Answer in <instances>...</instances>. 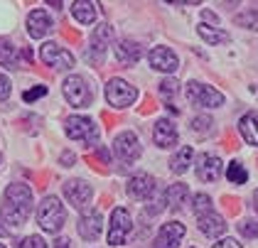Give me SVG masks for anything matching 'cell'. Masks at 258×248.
<instances>
[{
    "label": "cell",
    "mask_w": 258,
    "mask_h": 248,
    "mask_svg": "<svg viewBox=\"0 0 258 248\" xmlns=\"http://www.w3.org/2000/svg\"><path fill=\"white\" fill-rule=\"evenodd\" d=\"M197 177L202 182H217L221 177V160L217 155H202L197 165Z\"/></svg>",
    "instance_id": "obj_14"
},
{
    "label": "cell",
    "mask_w": 258,
    "mask_h": 248,
    "mask_svg": "<svg viewBox=\"0 0 258 248\" xmlns=\"http://www.w3.org/2000/svg\"><path fill=\"white\" fill-rule=\"evenodd\" d=\"M155 190V179L150 174H133L128 182V194L136 199H148Z\"/></svg>",
    "instance_id": "obj_17"
},
{
    "label": "cell",
    "mask_w": 258,
    "mask_h": 248,
    "mask_svg": "<svg viewBox=\"0 0 258 248\" xmlns=\"http://www.w3.org/2000/svg\"><path fill=\"white\" fill-rule=\"evenodd\" d=\"M18 248H47V243H44L42 236H27L18 243Z\"/></svg>",
    "instance_id": "obj_32"
},
{
    "label": "cell",
    "mask_w": 258,
    "mask_h": 248,
    "mask_svg": "<svg viewBox=\"0 0 258 248\" xmlns=\"http://www.w3.org/2000/svg\"><path fill=\"white\" fill-rule=\"evenodd\" d=\"M101 233V214L99 211H89L79 219V236L84 241H96Z\"/></svg>",
    "instance_id": "obj_16"
},
{
    "label": "cell",
    "mask_w": 258,
    "mask_h": 248,
    "mask_svg": "<svg viewBox=\"0 0 258 248\" xmlns=\"http://www.w3.org/2000/svg\"><path fill=\"white\" fill-rule=\"evenodd\" d=\"M3 233H5V231H3V229H0V236H3Z\"/></svg>",
    "instance_id": "obj_41"
},
{
    "label": "cell",
    "mask_w": 258,
    "mask_h": 248,
    "mask_svg": "<svg viewBox=\"0 0 258 248\" xmlns=\"http://www.w3.org/2000/svg\"><path fill=\"white\" fill-rule=\"evenodd\" d=\"M64 96H67V101L72 103V106H77V108H86L91 101H94V89L84 81L81 77H69L64 81Z\"/></svg>",
    "instance_id": "obj_4"
},
{
    "label": "cell",
    "mask_w": 258,
    "mask_h": 248,
    "mask_svg": "<svg viewBox=\"0 0 258 248\" xmlns=\"http://www.w3.org/2000/svg\"><path fill=\"white\" fill-rule=\"evenodd\" d=\"M184 94H187V98H189L195 106H202V108H219V106L224 103V96L219 94L217 89L204 86V84H199V81H189Z\"/></svg>",
    "instance_id": "obj_5"
},
{
    "label": "cell",
    "mask_w": 258,
    "mask_h": 248,
    "mask_svg": "<svg viewBox=\"0 0 258 248\" xmlns=\"http://www.w3.org/2000/svg\"><path fill=\"white\" fill-rule=\"evenodd\" d=\"M226 177H229V182H231V184H243V182L248 179V172L243 170V165H241V162H229Z\"/></svg>",
    "instance_id": "obj_27"
},
{
    "label": "cell",
    "mask_w": 258,
    "mask_h": 248,
    "mask_svg": "<svg viewBox=\"0 0 258 248\" xmlns=\"http://www.w3.org/2000/svg\"><path fill=\"white\" fill-rule=\"evenodd\" d=\"M238 131L243 135V140L248 145H256L258 148V113H246L238 120Z\"/></svg>",
    "instance_id": "obj_21"
},
{
    "label": "cell",
    "mask_w": 258,
    "mask_h": 248,
    "mask_svg": "<svg viewBox=\"0 0 258 248\" xmlns=\"http://www.w3.org/2000/svg\"><path fill=\"white\" fill-rule=\"evenodd\" d=\"M177 81H175V79H162V81H160V94L165 96V98H172V96L177 94Z\"/></svg>",
    "instance_id": "obj_31"
},
{
    "label": "cell",
    "mask_w": 258,
    "mask_h": 248,
    "mask_svg": "<svg viewBox=\"0 0 258 248\" xmlns=\"http://www.w3.org/2000/svg\"><path fill=\"white\" fill-rule=\"evenodd\" d=\"M131 231H133V219H131V214L123 209V207L113 209V214H111V229H108V243H111V246L125 243V238H128Z\"/></svg>",
    "instance_id": "obj_7"
},
{
    "label": "cell",
    "mask_w": 258,
    "mask_h": 248,
    "mask_svg": "<svg viewBox=\"0 0 258 248\" xmlns=\"http://www.w3.org/2000/svg\"><path fill=\"white\" fill-rule=\"evenodd\" d=\"M148 61H150V67L158 69V72H175L177 64H179L177 54H175L170 47H155V49L150 52Z\"/></svg>",
    "instance_id": "obj_13"
},
{
    "label": "cell",
    "mask_w": 258,
    "mask_h": 248,
    "mask_svg": "<svg viewBox=\"0 0 258 248\" xmlns=\"http://www.w3.org/2000/svg\"><path fill=\"white\" fill-rule=\"evenodd\" d=\"M0 64L5 69H15L18 67V52H15L13 42H8V39H0Z\"/></svg>",
    "instance_id": "obj_26"
},
{
    "label": "cell",
    "mask_w": 258,
    "mask_h": 248,
    "mask_svg": "<svg viewBox=\"0 0 258 248\" xmlns=\"http://www.w3.org/2000/svg\"><path fill=\"white\" fill-rule=\"evenodd\" d=\"M0 248H5V246H3V243H0Z\"/></svg>",
    "instance_id": "obj_42"
},
{
    "label": "cell",
    "mask_w": 258,
    "mask_h": 248,
    "mask_svg": "<svg viewBox=\"0 0 258 248\" xmlns=\"http://www.w3.org/2000/svg\"><path fill=\"white\" fill-rule=\"evenodd\" d=\"M136 89L128 84V81H123V79H111L108 84H106V101L113 106V108H128L133 101H136Z\"/></svg>",
    "instance_id": "obj_6"
},
{
    "label": "cell",
    "mask_w": 258,
    "mask_h": 248,
    "mask_svg": "<svg viewBox=\"0 0 258 248\" xmlns=\"http://www.w3.org/2000/svg\"><path fill=\"white\" fill-rule=\"evenodd\" d=\"M113 37V27L111 25H99L94 32H91V49L86 52V61L89 64H101L106 57V47L111 44Z\"/></svg>",
    "instance_id": "obj_8"
},
{
    "label": "cell",
    "mask_w": 258,
    "mask_h": 248,
    "mask_svg": "<svg viewBox=\"0 0 258 248\" xmlns=\"http://www.w3.org/2000/svg\"><path fill=\"white\" fill-rule=\"evenodd\" d=\"M91 194H94V192H91V184H86V182H81V179H72V182L64 184V197L72 202L74 209H84V207L89 204Z\"/></svg>",
    "instance_id": "obj_12"
},
{
    "label": "cell",
    "mask_w": 258,
    "mask_h": 248,
    "mask_svg": "<svg viewBox=\"0 0 258 248\" xmlns=\"http://www.w3.org/2000/svg\"><path fill=\"white\" fill-rule=\"evenodd\" d=\"M42 61L47 67H54V69L61 72V69H72L74 67V54L67 52L59 44H54V42H47V44H42Z\"/></svg>",
    "instance_id": "obj_9"
},
{
    "label": "cell",
    "mask_w": 258,
    "mask_h": 248,
    "mask_svg": "<svg viewBox=\"0 0 258 248\" xmlns=\"http://www.w3.org/2000/svg\"><path fill=\"white\" fill-rule=\"evenodd\" d=\"M3 219L13 226H22L32 211V190L27 184H10L5 190V202H3Z\"/></svg>",
    "instance_id": "obj_1"
},
{
    "label": "cell",
    "mask_w": 258,
    "mask_h": 248,
    "mask_svg": "<svg viewBox=\"0 0 258 248\" xmlns=\"http://www.w3.org/2000/svg\"><path fill=\"white\" fill-rule=\"evenodd\" d=\"M253 202H256V209H258V190H256V194H253Z\"/></svg>",
    "instance_id": "obj_40"
},
{
    "label": "cell",
    "mask_w": 258,
    "mask_h": 248,
    "mask_svg": "<svg viewBox=\"0 0 258 248\" xmlns=\"http://www.w3.org/2000/svg\"><path fill=\"white\" fill-rule=\"evenodd\" d=\"M236 25H241V27H251V30H258V10L241 13V15L236 18Z\"/></svg>",
    "instance_id": "obj_29"
},
{
    "label": "cell",
    "mask_w": 258,
    "mask_h": 248,
    "mask_svg": "<svg viewBox=\"0 0 258 248\" xmlns=\"http://www.w3.org/2000/svg\"><path fill=\"white\" fill-rule=\"evenodd\" d=\"M44 94H47V86H37V89H30V91H25V94H22V98L30 103V101H37V98H40V96H44Z\"/></svg>",
    "instance_id": "obj_34"
},
{
    "label": "cell",
    "mask_w": 258,
    "mask_h": 248,
    "mask_svg": "<svg viewBox=\"0 0 258 248\" xmlns=\"http://www.w3.org/2000/svg\"><path fill=\"white\" fill-rule=\"evenodd\" d=\"M37 221H40V226L44 231H49V233H57L61 229V224H64V207H61V202L57 197H44L40 204V209H37Z\"/></svg>",
    "instance_id": "obj_2"
},
{
    "label": "cell",
    "mask_w": 258,
    "mask_h": 248,
    "mask_svg": "<svg viewBox=\"0 0 258 248\" xmlns=\"http://www.w3.org/2000/svg\"><path fill=\"white\" fill-rule=\"evenodd\" d=\"M153 140H155V145H160V148H172L177 143V128H175V123H170L167 118L158 120L155 128H153Z\"/></svg>",
    "instance_id": "obj_15"
},
{
    "label": "cell",
    "mask_w": 258,
    "mask_h": 248,
    "mask_svg": "<svg viewBox=\"0 0 258 248\" xmlns=\"http://www.w3.org/2000/svg\"><path fill=\"white\" fill-rule=\"evenodd\" d=\"M204 20H209V22H217V15H214V13H209V10H204Z\"/></svg>",
    "instance_id": "obj_38"
},
{
    "label": "cell",
    "mask_w": 258,
    "mask_h": 248,
    "mask_svg": "<svg viewBox=\"0 0 258 248\" xmlns=\"http://www.w3.org/2000/svg\"><path fill=\"white\" fill-rule=\"evenodd\" d=\"M61 162H64L67 167H69V162L74 165V155H72V153H64V155H61Z\"/></svg>",
    "instance_id": "obj_37"
},
{
    "label": "cell",
    "mask_w": 258,
    "mask_h": 248,
    "mask_svg": "<svg viewBox=\"0 0 258 248\" xmlns=\"http://www.w3.org/2000/svg\"><path fill=\"white\" fill-rule=\"evenodd\" d=\"M10 96V79L0 74V101H5Z\"/></svg>",
    "instance_id": "obj_35"
},
{
    "label": "cell",
    "mask_w": 258,
    "mask_h": 248,
    "mask_svg": "<svg viewBox=\"0 0 258 248\" xmlns=\"http://www.w3.org/2000/svg\"><path fill=\"white\" fill-rule=\"evenodd\" d=\"M238 231H241L246 238H258V221L246 219V221H241V224H238Z\"/></svg>",
    "instance_id": "obj_30"
},
{
    "label": "cell",
    "mask_w": 258,
    "mask_h": 248,
    "mask_svg": "<svg viewBox=\"0 0 258 248\" xmlns=\"http://www.w3.org/2000/svg\"><path fill=\"white\" fill-rule=\"evenodd\" d=\"M192 211H195L197 216L209 214V211H212V199H209L207 194H197V197L192 199Z\"/></svg>",
    "instance_id": "obj_28"
},
{
    "label": "cell",
    "mask_w": 258,
    "mask_h": 248,
    "mask_svg": "<svg viewBox=\"0 0 258 248\" xmlns=\"http://www.w3.org/2000/svg\"><path fill=\"white\" fill-rule=\"evenodd\" d=\"M184 233H187L184 224H179V221H170V224H165V226L160 229L153 248H177Z\"/></svg>",
    "instance_id": "obj_11"
},
{
    "label": "cell",
    "mask_w": 258,
    "mask_h": 248,
    "mask_svg": "<svg viewBox=\"0 0 258 248\" xmlns=\"http://www.w3.org/2000/svg\"><path fill=\"white\" fill-rule=\"evenodd\" d=\"M113 150L118 155L123 162H136L140 157V140L136 133H131V131H125V133H120L116 140H113Z\"/></svg>",
    "instance_id": "obj_10"
},
{
    "label": "cell",
    "mask_w": 258,
    "mask_h": 248,
    "mask_svg": "<svg viewBox=\"0 0 258 248\" xmlns=\"http://www.w3.org/2000/svg\"><path fill=\"white\" fill-rule=\"evenodd\" d=\"M212 118H204V115H199L192 120V131H197V133H207V131H212Z\"/></svg>",
    "instance_id": "obj_33"
},
{
    "label": "cell",
    "mask_w": 258,
    "mask_h": 248,
    "mask_svg": "<svg viewBox=\"0 0 258 248\" xmlns=\"http://www.w3.org/2000/svg\"><path fill=\"white\" fill-rule=\"evenodd\" d=\"M72 15L79 20L81 25H91L96 20V5L86 3V0H77V3H72Z\"/></svg>",
    "instance_id": "obj_23"
},
{
    "label": "cell",
    "mask_w": 258,
    "mask_h": 248,
    "mask_svg": "<svg viewBox=\"0 0 258 248\" xmlns=\"http://www.w3.org/2000/svg\"><path fill=\"white\" fill-rule=\"evenodd\" d=\"M49 27H52V22H49V15L44 10H32L30 13V18H27V32H30L32 39L44 37L49 32Z\"/></svg>",
    "instance_id": "obj_18"
},
{
    "label": "cell",
    "mask_w": 258,
    "mask_h": 248,
    "mask_svg": "<svg viewBox=\"0 0 258 248\" xmlns=\"http://www.w3.org/2000/svg\"><path fill=\"white\" fill-rule=\"evenodd\" d=\"M214 248H241V243H238L236 238H224V241H219Z\"/></svg>",
    "instance_id": "obj_36"
},
{
    "label": "cell",
    "mask_w": 258,
    "mask_h": 248,
    "mask_svg": "<svg viewBox=\"0 0 258 248\" xmlns=\"http://www.w3.org/2000/svg\"><path fill=\"white\" fill-rule=\"evenodd\" d=\"M116 59H118V64L123 67H131V64H136L140 59V47L138 42H131V39H120L118 44H116Z\"/></svg>",
    "instance_id": "obj_20"
},
{
    "label": "cell",
    "mask_w": 258,
    "mask_h": 248,
    "mask_svg": "<svg viewBox=\"0 0 258 248\" xmlns=\"http://www.w3.org/2000/svg\"><path fill=\"white\" fill-rule=\"evenodd\" d=\"M187 197H189V187L187 184H170V190L165 194V204L172 211H177L187 202Z\"/></svg>",
    "instance_id": "obj_22"
},
{
    "label": "cell",
    "mask_w": 258,
    "mask_h": 248,
    "mask_svg": "<svg viewBox=\"0 0 258 248\" xmlns=\"http://www.w3.org/2000/svg\"><path fill=\"white\" fill-rule=\"evenodd\" d=\"M57 248H69V241H67V238H59V241H57Z\"/></svg>",
    "instance_id": "obj_39"
},
{
    "label": "cell",
    "mask_w": 258,
    "mask_h": 248,
    "mask_svg": "<svg viewBox=\"0 0 258 248\" xmlns=\"http://www.w3.org/2000/svg\"><path fill=\"white\" fill-rule=\"evenodd\" d=\"M67 135L72 140H81V143H89V145H96L99 143V128L91 118H84V115H72L67 120Z\"/></svg>",
    "instance_id": "obj_3"
},
{
    "label": "cell",
    "mask_w": 258,
    "mask_h": 248,
    "mask_svg": "<svg viewBox=\"0 0 258 248\" xmlns=\"http://www.w3.org/2000/svg\"><path fill=\"white\" fill-rule=\"evenodd\" d=\"M189 162H192V148H189V145H184V148H182V150L170 160V170L175 172V174H182V172H187Z\"/></svg>",
    "instance_id": "obj_25"
},
{
    "label": "cell",
    "mask_w": 258,
    "mask_h": 248,
    "mask_svg": "<svg viewBox=\"0 0 258 248\" xmlns=\"http://www.w3.org/2000/svg\"><path fill=\"white\" fill-rule=\"evenodd\" d=\"M197 32H199V37L204 39V42H209V44H224V42H229V35L224 30L209 27V25H199Z\"/></svg>",
    "instance_id": "obj_24"
},
{
    "label": "cell",
    "mask_w": 258,
    "mask_h": 248,
    "mask_svg": "<svg viewBox=\"0 0 258 248\" xmlns=\"http://www.w3.org/2000/svg\"><path fill=\"white\" fill-rule=\"evenodd\" d=\"M199 231H202L204 236H209V238H217V236H221V233L226 231V221H224V216L209 211V214L199 216Z\"/></svg>",
    "instance_id": "obj_19"
}]
</instances>
